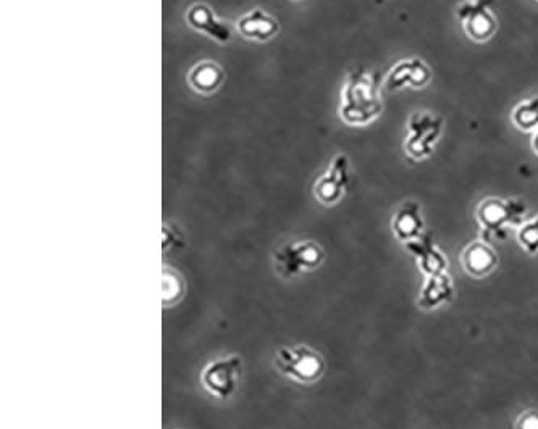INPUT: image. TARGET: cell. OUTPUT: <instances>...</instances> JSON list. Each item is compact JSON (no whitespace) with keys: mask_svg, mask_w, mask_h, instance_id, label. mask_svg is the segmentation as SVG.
Returning a JSON list of instances; mask_svg holds the SVG:
<instances>
[{"mask_svg":"<svg viewBox=\"0 0 538 429\" xmlns=\"http://www.w3.org/2000/svg\"><path fill=\"white\" fill-rule=\"evenodd\" d=\"M527 204L521 199L487 197L475 210L480 239L485 242L505 241L509 228H519L526 221Z\"/></svg>","mask_w":538,"mask_h":429,"instance_id":"2","label":"cell"},{"mask_svg":"<svg viewBox=\"0 0 538 429\" xmlns=\"http://www.w3.org/2000/svg\"><path fill=\"white\" fill-rule=\"evenodd\" d=\"M185 246V238H183V233L178 230V226L164 223L162 226V250H164V254H169L172 250L183 249Z\"/></svg>","mask_w":538,"mask_h":429,"instance_id":"20","label":"cell"},{"mask_svg":"<svg viewBox=\"0 0 538 429\" xmlns=\"http://www.w3.org/2000/svg\"><path fill=\"white\" fill-rule=\"evenodd\" d=\"M241 370H243V359L240 355L232 354L212 360L202 370V388L215 399L228 400L238 388Z\"/></svg>","mask_w":538,"mask_h":429,"instance_id":"6","label":"cell"},{"mask_svg":"<svg viewBox=\"0 0 538 429\" xmlns=\"http://www.w3.org/2000/svg\"><path fill=\"white\" fill-rule=\"evenodd\" d=\"M186 23L198 33L206 34L207 38L219 42L222 46L230 44L233 39V31L225 21L217 17V13L206 4H194L186 10Z\"/></svg>","mask_w":538,"mask_h":429,"instance_id":"10","label":"cell"},{"mask_svg":"<svg viewBox=\"0 0 538 429\" xmlns=\"http://www.w3.org/2000/svg\"><path fill=\"white\" fill-rule=\"evenodd\" d=\"M516 429H538V410L529 409L519 413L514 423Z\"/></svg>","mask_w":538,"mask_h":429,"instance_id":"21","label":"cell"},{"mask_svg":"<svg viewBox=\"0 0 538 429\" xmlns=\"http://www.w3.org/2000/svg\"><path fill=\"white\" fill-rule=\"evenodd\" d=\"M445 120L432 112H414L406 123L404 152L414 162H422L432 157L438 141L442 138Z\"/></svg>","mask_w":538,"mask_h":429,"instance_id":"3","label":"cell"},{"mask_svg":"<svg viewBox=\"0 0 538 429\" xmlns=\"http://www.w3.org/2000/svg\"><path fill=\"white\" fill-rule=\"evenodd\" d=\"M225 81V71L219 63L212 60H201L194 63L190 73H188V83L194 92L201 96H212L222 88Z\"/></svg>","mask_w":538,"mask_h":429,"instance_id":"16","label":"cell"},{"mask_svg":"<svg viewBox=\"0 0 538 429\" xmlns=\"http://www.w3.org/2000/svg\"><path fill=\"white\" fill-rule=\"evenodd\" d=\"M409 254L416 259L417 267L422 275H440L448 271V259L442 249L433 241L432 234L424 233L421 238L404 244Z\"/></svg>","mask_w":538,"mask_h":429,"instance_id":"11","label":"cell"},{"mask_svg":"<svg viewBox=\"0 0 538 429\" xmlns=\"http://www.w3.org/2000/svg\"><path fill=\"white\" fill-rule=\"evenodd\" d=\"M324 259V249L314 241L285 242L274 252L275 270L285 280L316 270Z\"/></svg>","mask_w":538,"mask_h":429,"instance_id":"5","label":"cell"},{"mask_svg":"<svg viewBox=\"0 0 538 429\" xmlns=\"http://www.w3.org/2000/svg\"><path fill=\"white\" fill-rule=\"evenodd\" d=\"M517 242L529 255L538 254V215L517 228Z\"/></svg>","mask_w":538,"mask_h":429,"instance_id":"19","label":"cell"},{"mask_svg":"<svg viewBox=\"0 0 538 429\" xmlns=\"http://www.w3.org/2000/svg\"><path fill=\"white\" fill-rule=\"evenodd\" d=\"M461 265L464 271L472 278H487L492 275L498 267V254L490 246V242L480 241L471 242L464 247L461 254Z\"/></svg>","mask_w":538,"mask_h":429,"instance_id":"13","label":"cell"},{"mask_svg":"<svg viewBox=\"0 0 538 429\" xmlns=\"http://www.w3.org/2000/svg\"><path fill=\"white\" fill-rule=\"evenodd\" d=\"M511 121L517 130L524 131V133L538 131V94L517 102L516 107L511 112Z\"/></svg>","mask_w":538,"mask_h":429,"instance_id":"17","label":"cell"},{"mask_svg":"<svg viewBox=\"0 0 538 429\" xmlns=\"http://www.w3.org/2000/svg\"><path fill=\"white\" fill-rule=\"evenodd\" d=\"M275 368L296 383L314 384L324 376L325 360L311 347H280L275 352Z\"/></svg>","mask_w":538,"mask_h":429,"instance_id":"4","label":"cell"},{"mask_svg":"<svg viewBox=\"0 0 538 429\" xmlns=\"http://www.w3.org/2000/svg\"><path fill=\"white\" fill-rule=\"evenodd\" d=\"M349 188V159L346 154H337L328 163L324 175L314 184V196L320 204L332 207L346 196Z\"/></svg>","mask_w":538,"mask_h":429,"instance_id":"8","label":"cell"},{"mask_svg":"<svg viewBox=\"0 0 538 429\" xmlns=\"http://www.w3.org/2000/svg\"><path fill=\"white\" fill-rule=\"evenodd\" d=\"M296 2H298V0H296Z\"/></svg>","mask_w":538,"mask_h":429,"instance_id":"23","label":"cell"},{"mask_svg":"<svg viewBox=\"0 0 538 429\" xmlns=\"http://www.w3.org/2000/svg\"><path fill=\"white\" fill-rule=\"evenodd\" d=\"M492 7L493 0H464L458 5L456 17L471 41L484 44L495 36L498 20Z\"/></svg>","mask_w":538,"mask_h":429,"instance_id":"7","label":"cell"},{"mask_svg":"<svg viewBox=\"0 0 538 429\" xmlns=\"http://www.w3.org/2000/svg\"><path fill=\"white\" fill-rule=\"evenodd\" d=\"M391 231L395 234V238L404 244L421 238L425 231L424 217H422L419 202L408 200L398 207L393 215V220H391Z\"/></svg>","mask_w":538,"mask_h":429,"instance_id":"14","label":"cell"},{"mask_svg":"<svg viewBox=\"0 0 538 429\" xmlns=\"http://www.w3.org/2000/svg\"><path fill=\"white\" fill-rule=\"evenodd\" d=\"M532 150L538 155V131L532 133Z\"/></svg>","mask_w":538,"mask_h":429,"instance_id":"22","label":"cell"},{"mask_svg":"<svg viewBox=\"0 0 538 429\" xmlns=\"http://www.w3.org/2000/svg\"><path fill=\"white\" fill-rule=\"evenodd\" d=\"M236 30L246 41L269 42L280 33V23L269 12L256 7L236 20Z\"/></svg>","mask_w":538,"mask_h":429,"instance_id":"12","label":"cell"},{"mask_svg":"<svg viewBox=\"0 0 538 429\" xmlns=\"http://www.w3.org/2000/svg\"><path fill=\"white\" fill-rule=\"evenodd\" d=\"M382 78L379 73L354 68L341 86L338 115L348 126H367L382 115Z\"/></svg>","mask_w":538,"mask_h":429,"instance_id":"1","label":"cell"},{"mask_svg":"<svg viewBox=\"0 0 538 429\" xmlns=\"http://www.w3.org/2000/svg\"><path fill=\"white\" fill-rule=\"evenodd\" d=\"M454 299V284L448 271L440 275L425 276L424 286L417 297V307L429 312L450 304Z\"/></svg>","mask_w":538,"mask_h":429,"instance_id":"15","label":"cell"},{"mask_svg":"<svg viewBox=\"0 0 538 429\" xmlns=\"http://www.w3.org/2000/svg\"><path fill=\"white\" fill-rule=\"evenodd\" d=\"M185 294V284L181 281L177 271H172L170 268H164V276H162V296H164V305L177 304L181 296Z\"/></svg>","mask_w":538,"mask_h":429,"instance_id":"18","label":"cell"},{"mask_svg":"<svg viewBox=\"0 0 538 429\" xmlns=\"http://www.w3.org/2000/svg\"><path fill=\"white\" fill-rule=\"evenodd\" d=\"M432 68L422 59L400 60L388 71L383 80V89L387 91H403V89H424L432 81Z\"/></svg>","mask_w":538,"mask_h":429,"instance_id":"9","label":"cell"}]
</instances>
